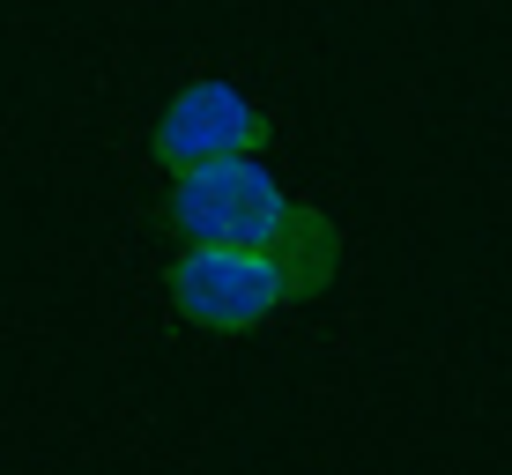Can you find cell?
Returning a JSON list of instances; mask_svg holds the SVG:
<instances>
[{
	"instance_id": "1",
	"label": "cell",
	"mask_w": 512,
	"mask_h": 475,
	"mask_svg": "<svg viewBox=\"0 0 512 475\" xmlns=\"http://www.w3.org/2000/svg\"><path fill=\"white\" fill-rule=\"evenodd\" d=\"M297 201L268 179L260 156H208L171 186V231L186 245H282Z\"/></svg>"
},
{
	"instance_id": "2",
	"label": "cell",
	"mask_w": 512,
	"mask_h": 475,
	"mask_svg": "<svg viewBox=\"0 0 512 475\" xmlns=\"http://www.w3.org/2000/svg\"><path fill=\"white\" fill-rule=\"evenodd\" d=\"M297 297V275L282 260V245H186L171 268V305L193 327H260Z\"/></svg>"
},
{
	"instance_id": "3",
	"label": "cell",
	"mask_w": 512,
	"mask_h": 475,
	"mask_svg": "<svg viewBox=\"0 0 512 475\" xmlns=\"http://www.w3.org/2000/svg\"><path fill=\"white\" fill-rule=\"evenodd\" d=\"M268 142V119H260L253 97H238L231 82H193L164 104L156 119V149H164L171 171L186 164H208V156H260Z\"/></svg>"
},
{
	"instance_id": "4",
	"label": "cell",
	"mask_w": 512,
	"mask_h": 475,
	"mask_svg": "<svg viewBox=\"0 0 512 475\" xmlns=\"http://www.w3.org/2000/svg\"><path fill=\"white\" fill-rule=\"evenodd\" d=\"M282 260H290V275H297V297L327 290V275L342 268V231H334V216H320V208H297L290 231H282Z\"/></svg>"
}]
</instances>
